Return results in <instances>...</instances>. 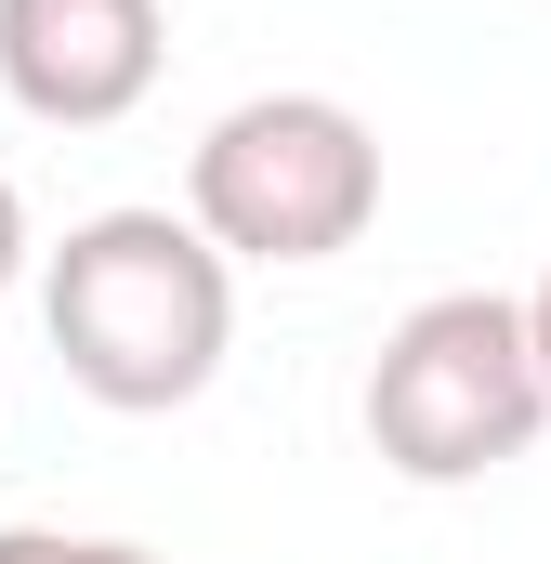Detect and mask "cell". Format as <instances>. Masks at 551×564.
<instances>
[{
  "mask_svg": "<svg viewBox=\"0 0 551 564\" xmlns=\"http://www.w3.org/2000/svg\"><path fill=\"white\" fill-rule=\"evenodd\" d=\"M539 421H551V381L526 355V302H499V289H433L368 355V446L408 486H473V473L526 459Z\"/></svg>",
  "mask_w": 551,
  "mask_h": 564,
  "instance_id": "3",
  "label": "cell"
},
{
  "mask_svg": "<svg viewBox=\"0 0 551 564\" xmlns=\"http://www.w3.org/2000/svg\"><path fill=\"white\" fill-rule=\"evenodd\" d=\"M184 224L224 263H342L381 224V132L342 93H250L184 158Z\"/></svg>",
  "mask_w": 551,
  "mask_h": 564,
  "instance_id": "2",
  "label": "cell"
},
{
  "mask_svg": "<svg viewBox=\"0 0 551 564\" xmlns=\"http://www.w3.org/2000/svg\"><path fill=\"white\" fill-rule=\"evenodd\" d=\"M0 564H158L144 539H66V525H0Z\"/></svg>",
  "mask_w": 551,
  "mask_h": 564,
  "instance_id": "5",
  "label": "cell"
},
{
  "mask_svg": "<svg viewBox=\"0 0 551 564\" xmlns=\"http://www.w3.org/2000/svg\"><path fill=\"white\" fill-rule=\"evenodd\" d=\"M40 315H53V355L93 408L158 421V408H197L224 381L237 263L184 210H93V224H66V250L40 276Z\"/></svg>",
  "mask_w": 551,
  "mask_h": 564,
  "instance_id": "1",
  "label": "cell"
},
{
  "mask_svg": "<svg viewBox=\"0 0 551 564\" xmlns=\"http://www.w3.org/2000/svg\"><path fill=\"white\" fill-rule=\"evenodd\" d=\"M158 0H0V93L40 132H106L158 93Z\"/></svg>",
  "mask_w": 551,
  "mask_h": 564,
  "instance_id": "4",
  "label": "cell"
},
{
  "mask_svg": "<svg viewBox=\"0 0 551 564\" xmlns=\"http://www.w3.org/2000/svg\"><path fill=\"white\" fill-rule=\"evenodd\" d=\"M526 355H539V381H551V276H539V302H526Z\"/></svg>",
  "mask_w": 551,
  "mask_h": 564,
  "instance_id": "7",
  "label": "cell"
},
{
  "mask_svg": "<svg viewBox=\"0 0 551 564\" xmlns=\"http://www.w3.org/2000/svg\"><path fill=\"white\" fill-rule=\"evenodd\" d=\"M26 276V197H13V171H0V289Z\"/></svg>",
  "mask_w": 551,
  "mask_h": 564,
  "instance_id": "6",
  "label": "cell"
}]
</instances>
